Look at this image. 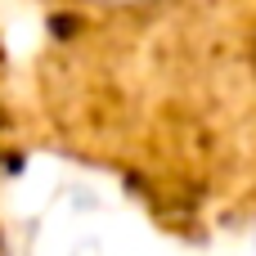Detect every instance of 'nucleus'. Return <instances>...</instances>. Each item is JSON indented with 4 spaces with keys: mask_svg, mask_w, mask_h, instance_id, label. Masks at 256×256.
I'll list each match as a JSON object with an SVG mask.
<instances>
[]
</instances>
